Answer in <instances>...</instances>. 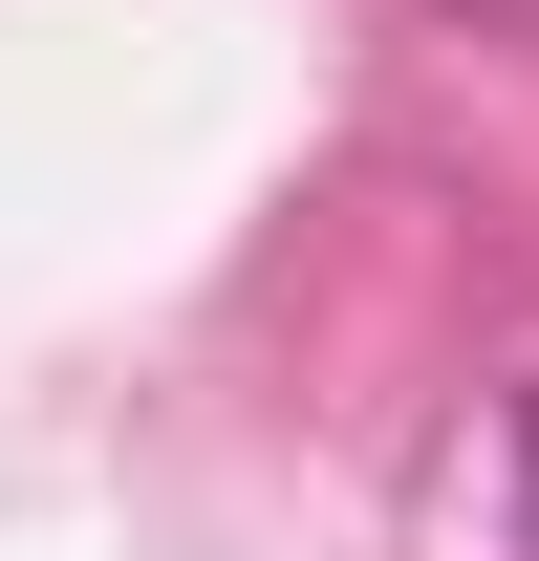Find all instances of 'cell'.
I'll list each match as a JSON object with an SVG mask.
<instances>
[{
    "label": "cell",
    "instance_id": "cell-1",
    "mask_svg": "<svg viewBox=\"0 0 539 561\" xmlns=\"http://www.w3.org/2000/svg\"><path fill=\"white\" fill-rule=\"evenodd\" d=\"M496 496H518V561H539V389L496 411Z\"/></svg>",
    "mask_w": 539,
    "mask_h": 561
}]
</instances>
